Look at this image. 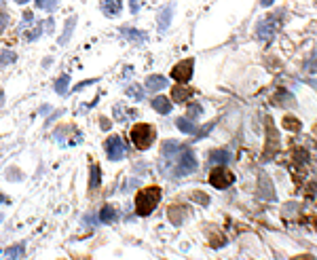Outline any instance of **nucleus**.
<instances>
[{
  "label": "nucleus",
  "mask_w": 317,
  "mask_h": 260,
  "mask_svg": "<svg viewBox=\"0 0 317 260\" xmlns=\"http://www.w3.org/2000/svg\"><path fill=\"white\" fill-rule=\"evenodd\" d=\"M161 203V188L159 186H146L136 195V214L138 216H150L157 205Z\"/></svg>",
  "instance_id": "nucleus-1"
},
{
  "label": "nucleus",
  "mask_w": 317,
  "mask_h": 260,
  "mask_svg": "<svg viewBox=\"0 0 317 260\" xmlns=\"http://www.w3.org/2000/svg\"><path fill=\"white\" fill-rule=\"evenodd\" d=\"M129 140L138 150H148L157 140V129L148 123H136L129 129Z\"/></svg>",
  "instance_id": "nucleus-2"
},
{
  "label": "nucleus",
  "mask_w": 317,
  "mask_h": 260,
  "mask_svg": "<svg viewBox=\"0 0 317 260\" xmlns=\"http://www.w3.org/2000/svg\"><path fill=\"white\" fill-rule=\"evenodd\" d=\"M197 157L190 148H182L175 154V175H188L197 170Z\"/></svg>",
  "instance_id": "nucleus-3"
},
{
  "label": "nucleus",
  "mask_w": 317,
  "mask_h": 260,
  "mask_svg": "<svg viewBox=\"0 0 317 260\" xmlns=\"http://www.w3.org/2000/svg\"><path fill=\"white\" fill-rule=\"evenodd\" d=\"M104 150H106V157H108V161H123L127 157V146H125L121 136L106 138Z\"/></svg>",
  "instance_id": "nucleus-4"
},
{
  "label": "nucleus",
  "mask_w": 317,
  "mask_h": 260,
  "mask_svg": "<svg viewBox=\"0 0 317 260\" xmlns=\"http://www.w3.org/2000/svg\"><path fill=\"white\" fill-rule=\"evenodd\" d=\"M232 182H235V173L227 170L224 165H218L216 170H211V173H209V184L218 188V191H224V188L232 186Z\"/></svg>",
  "instance_id": "nucleus-5"
},
{
  "label": "nucleus",
  "mask_w": 317,
  "mask_h": 260,
  "mask_svg": "<svg viewBox=\"0 0 317 260\" xmlns=\"http://www.w3.org/2000/svg\"><path fill=\"white\" fill-rule=\"evenodd\" d=\"M193 66H195L193 59H182V61H178V64L172 68V79L184 85V83H188L190 79H193Z\"/></svg>",
  "instance_id": "nucleus-6"
},
{
  "label": "nucleus",
  "mask_w": 317,
  "mask_h": 260,
  "mask_svg": "<svg viewBox=\"0 0 317 260\" xmlns=\"http://www.w3.org/2000/svg\"><path fill=\"white\" fill-rule=\"evenodd\" d=\"M277 26H279V15H273V17L262 19V22L258 24V30H256L258 38H260V40H269V38H273V36H275V30H277Z\"/></svg>",
  "instance_id": "nucleus-7"
},
{
  "label": "nucleus",
  "mask_w": 317,
  "mask_h": 260,
  "mask_svg": "<svg viewBox=\"0 0 317 260\" xmlns=\"http://www.w3.org/2000/svg\"><path fill=\"white\" fill-rule=\"evenodd\" d=\"M266 136H269V140H266L264 159H271L277 154V148H279V138H277V131H275V127H273V121L266 123Z\"/></svg>",
  "instance_id": "nucleus-8"
},
{
  "label": "nucleus",
  "mask_w": 317,
  "mask_h": 260,
  "mask_svg": "<svg viewBox=\"0 0 317 260\" xmlns=\"http://www.w3.org/2000/svg\"><path fill=\"white\" fill-rule=\"evenodd\" d=\"M100 11L104 13V17L116 19L123 11V0H100Z\"/></svg>",
  "instance_id": "nucleus-9"
},
{
  "label": "nucleus",
  "mask_w": 317,
  "mask_h": 260,
  "mask_svg": "<svg viewBox=\"0 0 317 260\" xmlns=\"http://www.w3.org/2000/svg\"><path fill=\"white\" fill-rule=\"evenodd\" d=\"M121 36L127 38V40H131V43H136V45H142L148 40V34L142 32V30H136V28H129V26H125L121 28Z\"/></svg>",
  "instance_id": "nucleus-10"
},
{
  "label": "nucleus",
  "mask_w": 317,
  "mask_h": 260,
  "mask_svg": "<svg viewBox=\"0 0 317 260\" xmlns=\"http://www.w3.org/2000/svg\"><path fill=\"white\" fill-rule=\"evenodd\" d=\"M115 220H118V209L112 205V203H106V205H102L100 214H97V222L110 224V222H115Z\"/></svg>",
  "instance_id": "nucleus-11"
},
{
  "label": "nucleus",
  "mask_w": 317,
  "mask_h": 260,
  "mask_svg": "<svg viewBox=\"0 0 317 260\" xmlns=\"http://www.w3.org/2000/svg\"><path fill=\"white\" fill-rule=\"evenodd\" d=\"M172 15H173V4H165L163 9L159 11V17H157V26H159V32L163 34L169 24H172Z\"/></svg>",
  "instance_id": "nucleus-12"
},
{
  "label": "nucleus",
  "mask_w": 317,
  "mask_h": 260,
  "mask_svg": "<svg viewBox=\"0 0 317 260\" xmlns=\"http://www.w3.org/2000/svg\"><path fill=\"white\" fill-rule=\"evenodd\" d=\"M150 106H152V110H157L159 115H169V112H172V108H173V104H172V100H169V97L157 95L150 102Z\"/></svg>",
  "instance_id": "nucleus-13"
},
{
  "label": "nucleus",
  "mask_w": 317,
  "mask_h": 260,
  "mask_svg": "<svg viewBox=\"0 0 317 260\" xmlns=\"http://www.w3.org/2000/svg\"><path fill=\"white\" fill-rule=\"evenodd\" d=\"M182 150V144L175 142V140H167L161 146V159H175V154Z\"/></svg>",
  "instance_id": "nucleus-14"
},
{
  "label": "nucleus",
  "mask_w": 317,
  "mask_h": 260,
  "mask_svg": "<svg viewBox=\"0 0 317 260\" xmlns=\"http://www.w3.org/2000/svg\"><path fill=\"white\" fill-rule=\"evenodd\" d=\"M167 85H169V81L165 79V76H161V74H150L146 79V83H144V87L148 91H161V89H165Z\"/></svg>",
  "instance_id": "nucleus-15"
},
{
  "label": "nucleus",
  "mask_w": 317,
  "mask_h": 260,
  "mask_svg": "<svg viewBox=\"0 0 317 260\" xmlns=\"http://www.w3.org/2000/svg\"><path fill=\"white\" fill-rule=\"evenodd\" d=\"M175 127H178L184 136H193V133L199 131V127H197V123L193 121V118H188V116H180V118H175Z\"/></svg>",
  "instance_id": "nucleus-16"
},
{
  "label": "nucleus",
  "mask_w": 317,
  "mask_h": 260,
  "mask_svg": "<svg viewBox=\"0 0 317 260\" xmlns=\"http://www.w3.org/2000/svg\"><path fill=\"white\" fill-rule=\"evenodd\" d=\"M74 28H76V17H68L66 19V24H63V32H61V36H59V45L61 47H66L70 43V38H72V34H74Z\"/></svg>",
  "instance_id": "nucleus-17"
},
{
  "label": "nucleus",
  "mask_w": 317,
  "mask_h": 260,
  "mask_svg": "<svg viewBox=\"0 0 317 260\" xmlns=\"http://www.w3.org/2000/svg\"><path fill=\"white\" fill-rule=\"evenodd\" d=\"M188 100H190V89H186V85H175L172 89V102L186 104Z\"/></svg>",
  "instance_id": "nucleus-18"
},
{
  "label": "nucleus",
  "mask_w": 317,
  "mask_h": 260,
  "mask_svg": "<svg viewBox=\"0 0 317 260\" xmlns=\"http://www.w3.org/2000/svg\"><path fill=\"white\" fill-rule=\"evenodd\" d=\"M167 216H169V220H172L173 224H180L182 220H186V216H188L186 205H172L169 207V212H167Z\"/></svg>",
  "instance_id": "nucleus-19"
},
{
  "label": "nucleus",
  "mask_w": 317,
  "mask_h": 260,
  "mask_svg": "<svg viewBox=\"0 0 317 260\" xmlns=\"http://www.w3.org/2000/svg\"><path fill=\"white\" fill-rule=\"evenodd\" d=\"M102 184V167L100 165H91V173H89V188L95 191Z\"/></svg>",
  "instance_id": "nucleus-20"
},
{
  "label": "nucleus",
  "mask_w": 317,
  "mask_h": 260,
  "mask_svg": "<svg viewBox=\"0 0 317 260\" xmlns=\"http://www.w3.org/2000/svg\"><path fill=\"white\" fill-rule=\"evenodd\" d=\"M209 161L211 163H216V165H227L231 161V152L229 150H211Z\"/></svg>",
  "instance_id": "nucleus-21"
},
{
  "label": "nucleus",
  "mask_w": 317,
  "mask_h": 260,
  "mask_svg": "<svg viewBox=\"0 0 317 260\" xmlns=\"http://www.w3.org/2000/svg\"><path fill=\"white\" fill-rule=\"evenodd\" d=\"M70 85V76L68 74H61L58 81H55V85H53V89H55V93H59V95H66L68 93V87Z\"/></svg>",
  "instance_id": "nucleus-22"
},
{
  "label": "nucleus",
  "mask_w": 317,
  "mask_h": 260,
  "mask_svg": "<svg viewBox=\"0 0 317 260\" xmlns=\"http://www.w3.org/2000/svg\"><path fill=\"white\" fill-rule=\"evenodd\" d=\"M24 252H26V245L19 243V245H11V248H6L4 254H6V258H11V260H19L21 256H24Z\"/></svg>",
  "instance_id": "nucleus-23"
},
{
  "label": "nucleus",
  "mask_w": 317,
  "mask_h": 260,
  "mask_svg": "<svg viewBox=\"0 0 317 260\" xmlns=\"http://www.w3.org/2000/svg\"><path fill=\"white\" fill-rule=\"evenodd\" d=\"M127 95H129L131 100H136V102H142V100H144V87H140V85H129V87H127Z\"/></svg>",
  "instance_id": "nucleus-24"
},
{
  "label": "nucleus",
  "mask_w": 317,
  "mask_h": 260,
  "mask_svg": "<svg viewBox=\"0 0 317 260\" xmlns=\"http://www.w3.org/2000/svg\"><path fill=\"white\" fill-rule=\"evenodd\" d=\"M13 61H17V53L15 51H9V49H4V51H0V66H9Z\"/></svg>",
  "instance_id": "nucleus-25"
},
{
  "label": "nucleus",
  "mask_w": 317,
  "mask_h": 260,
  "mask_svg": "<svg viewBox=\"0 0 317 260\" xmlns=\"http://www.w3.org/2000/svg\"><path fill=\"white\" fill-rule=\"evenodd\" d=\"M284 127H286L288 131H300L302 123H300L296 116H286V118H284Z\"/></svg>",
  "instance_id": "nucleus-26"
},
{
  "label": "nucleus",
  "mask_w": 317,
  "mask_h": 260,
  "mask_svg": "<svg viewBox=\"0 0 317 260\" xmlns=\"http://www.w3.org/2000/svg\"><path fill=\"white\" fill-rule=\"evenodd\" d=\"M6 180L9 182H19V180H24V173H21L17 167H9V170H6Z\"/></svg>",
  "instance_id": "nucleus-27"
},
{
  "label": "nucleus",
  "mask_w": 317,
  "mask_h": 260,
  "mask_svg": "<svg viewBox=\"0 0 317 260\" xmlns=\"http://www.w3.org/2000/svg\"><path fill=\"white\" fill-rule=\"evenodd\" d=\"M190 199L197 201V203H199V205H203V207H205L207 203H209V197H207L205 193H201V191H195L193 195H190Z\"/></svg>",
  "instance_id": "nucleus-28"
},
{
  "label": "nucleus",
  "mask_w": 317,
  "mask_h": 260,
  "mask_svg": "<svg viewBox=\"0 0 317 260\" xmlns=\"http://www.w3.org/2000/svg\"><path fill=\"white\" fill-rule=\"evenodd\" d=\"M305 70H307V72H317V53L311 55V59L305 64Z\"/></svg>",
  "instance_id": "nucleus-29"
},
{
  "label": "nucleus",
  "mask_w": 317,
  "mask_h": 260,
  "mask_svg": "<svg viewBox=\"0 0 317 260\" xmlns=\"http://www.w3.org/2000/svg\"><path fill=\"white\" fill-rule=\"evenodd\" d=\"M58 4H59V2H58V0H45V4H42V6H40V9H45L47 13H53L55 9H58Z\"/></svg>",
  "instance_id": "nucleus-30"
},
{
  "label": "nucleus",
  "mask_w": 317,
  "mask_h": 260,
  "mask_svg": "<svg viewBox=\"0 0 317 260\" xmlns=\"http://www.w3.org/2000/svg\"><path fill=\"white\" fill-rule=\"evenodd\" d=\"M294 157H296V161H298V163H307L309 154H307V150H302V148H296V152H294Z\"/></svg>",
  "instance_id": "nucleus-31"
},
{
  "label": "nucleus",
  "mask_w": 317,
  "mask_h": 260,
  "mask_svg": "<svg viewBox=\"0 0 317 260\" xmlns=\"http://www.w3.org/2000/svg\"><path fill=\"white\" fill-rule=\"evenodd\" d=\"M201 112H203V108L199 106V104H193V106H190V112H188V118H193L195 121V116L201 115Z\"/></svg>",
  "instance_id": "nucleus-32"
},
{
  "label": "nucleus",
  "mask_w": 317,
  "mask_h": 260,
  "mask_svg": "<svg viewBox=\"0 0 317 260\" xmlns=\"http://www.w3.org/2000/svg\"><path fill=\"white\" fill-rule=\"evenodd\" d=\"M97 83V79H89V81H81L79 85H76L72 91H81V89H85V87H89V85H95Z\"/></svg>",
  "instance_id": "nucleus-33"
},
{
  "label": "nucleus",
  "mask_w": 317,
  "mask_h": 260,
  "mask_svg": "<svg viewBox=\"0 0 317 260\" xmlns=\"http://www.w3.org/2000/svg\"><path fill=\"white\" fill-rule=\"evenodd\" d=\"M129 9H131L133 15L140 13V9H142V0H129Z\"/></svg>",
  "instance_id": "nucleus-34"
},
{
  "label": "nucleus",
  "mask_w": 317,
  "mask_h": 260,
  "mask_svg": "<svg viewBox=\"0 0 317 260\" xmlns=\"http://www.w3.org/2000/svg\"><path fill=\"white\" fill-rule=\"evenodd\" d=\"M6 24H9V15H6V13H0V34L4 32Z\"/></svg>",
  "instance_id": "nucleus-35"
},
{
  "label": "nucleus",
  "mask_w": 317,
  "mask_h": 260,
  "mask_svg": "<svg viewBox=\"0 0 317 260\" xmlns=\"http://www.w3.org/2000/svg\"><path fill=\"white\" fill-rule=\"evenodd\" d=\"M53 26H55L53 17H47V22H45V28H47V32H53Z\"/></svg>",
  "instance_id": "nucleus-36"
},
{
  "label": "nucleus",
  "mask_w": 317,
  "mask_h": 260,
  "mask_svg": "<svg viewBox=\"0 0 317 260\" xmlns=\"http://www.w3.org/2000/svg\"><path fill=\"white\" fill-rule=\"evenodd\" d=\"M100 127H102L104 131H108V129H110V121H106V116H102V118H100Z\"/></svg>",
  "instance_id": "nucleus-37"
},
{
  "label": "nucleus",
  "mask_w": 317,
  "mask_h": 260,
  "mask_svg": "<svg viewBox=\"0 0 317 260\" xmlns=\"http://www.w3.org/2000/svg\"><path fill=\"white\" fill-rule=\"evenodd\" d=\"M292 260H315V256H311V254H298V256H294Z\"/></svg>",
  "instance_id": "nucleus-38"
},
{
  "label": "nucleus",
  "mask_w": 317,
  "mask_h": 260,
  "mask_svg": "<svg viewBox=\"0 0 317 260\" xmlns=\"http://www.w3.org/2000/svg\"><path fill=\"white\" fill-rule=\"evenodd\" d=\"M273 2V0H260V4H262V6H269Z\"/></svg>",
  "instance_id": "nucleus-39"
},
{
  "label": "nucleus",
  "mask_w": 317,
  "mask_h": 260,
  "mask_svg": "<svg viewBox=\"0 0 317 260\" xmlns=\"http://www.w3.org/2000/svg\"><path fill=\"white\" fill-rule=\"evenodd\" d=\"M34 4H36V6H38V9H40V6H42V4H45V0H34Z\"/></svg>",
  "instance_id": "nucleus-40"
},
{
  "label": "nucleus",
  "mask_w": 317,
  "mask_h": 260,
  "mask_svg": "<svg viewBox=\"0 0 317 260\" xmlns=\"http://www.w3.org/2000/svg\"><path fill=\"white\" fill-rule=\"evenodd\" d=\"M0 203H9V199H6V197H4L2 193H0Z\"/></svg>",
  "instance_id": "nucleus-41"
},
{
  "label": "nucleus",
  "mask_w": 317,
  "mask_h": 260,
  "mask_svg": "<svg viewBox=\"0 0 317 260\" xmlns=\"http://www.w3.org/2000/svg\"><path fill=\"white\" fill-rule=\"evenodd\" d=\"M17 4H26V2H30V0H15Z\"/></svg>",
  "instance_id": "nucleus-42"
},
{
  "label": "nucleus",
  "mask_w": 317,
  "mask_h": 260,
  "mask_svg": "<svg viewBox=\"0 0 317 260\" xmlns=\"http://www.w3.org/2000/svg\"><path fill=\"white\" fill-rule=\"evenodd\" d=\"M4 104V93H0V106H2Z\"/></svg>",
  "instance_id": "nucleus-43"
}]
</instances>
